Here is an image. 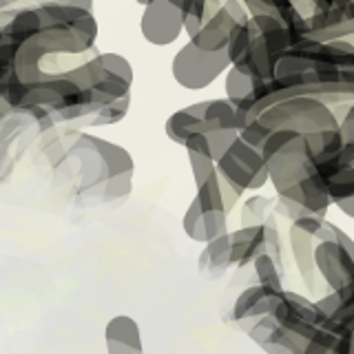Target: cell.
Segmentation results:
<instances>
[{
    "instance_id": "6",
    "label": "cell",
    "mask_w": 354,
    "mask_h": 354,
    "mask_svg": "<svg viewBox=\"0 0 354 354\" xmlns=\"http://www.w3.org/2000/svg\"><path fill=\"white\" fill-rule=\"evenodd\" d=\"M315 266L330 290H341L354 279V259L341 241H319L315 248Z\"/></svg>"
},
{
    "instance_id": "36",
    "label": "cell",
    "mask_w": 354,
    "mask_h": 354,
    "mask_svg": "<svg viewBox=\"0 0 354 354\" xmlns=\"http://www.w3.org/2000/svg\"><path fill=\"white\" fill-rule=\"evenodd\" d=\"M352 332H354V330H352Z\"/></svg>"
},
{
    "instance_id": "12",
    "label": "cell",
    "mask_w": 354,
    "mask_h": 354,
    "mask_svg": "<svg viewBox=\"0 0 354 354\" xmlns=\"http://www.w3.org/2000/svg\"><path fill=\"white\" fill-rule=\"evenodd\" d=\"M288 239H290V250H292V257H295V263H297V270L301 272L306 283L313 288L315 286V274H317V266H315V248L319 243L317 237L308 235L306 230L290 224Z\"/></svg>"
},
{
    "instance_id": "18",
    "label": "cell",
    "mask_w": 354,
    "mask_h": 354,
    "mask_svg": "<svg viewBox=\"0 0 354 354\" xmlns=\"http://www.w3.org/2000/svg\"><path fill=\"white\" fill-rule=\"evenodd\" d=\"M254 86H257V80H254L252 75H248L246 71H241L239 66L232 64L230 69L226 71L224 88H226V97L230 100L232 104L239 106L243 100H246L254 91Z\"/></svg>"
},
{
    "instance_id": "30",
    "label": "cell",
    "mask_w": 354,
    "mask_h": 354,
    "mask_svg": "<svg viewBox=\"0 0 354 354\" xmlns=\"http://www.w3.org/2000/svg\"><path fill=\"white\" fill-rule=\"evenodd\" d=\"M186 151H195V153H204V155H210V142H208V136L206 133H195V136L188 138V142L184 144ZM213 158V155H210Z\"/></svg>"
},
{
    "instance_id": "14",
    "label": "cell",
    "mask_w": 354,
    "mask_h": 354,
    "mask_svg": "<svg viewBox=\"0 0 354 354\" xmlns=\"http://www.w3.org/2000/svg\"><path fill=\"white\" fill-rule=\"evenodd\" d=\"M208 131L210 127L206 124V120L191 113L188 106L175 111V113H171V118L166 120V136H169L171 142L180 144V147H184L188 138L195 136V133H208Z\"/></svg>"
},
{
    "instance_id": "4",
    "label": "cell",
    "mask_w": 354,
    "mask_h": 354,
    "mask_svg": "<svg viewBox=\"0 0 354 354\" xmlns=\"http://www.w3.org/2000/svg\"><path fill=\"white\" fill-rule=\"evenodd\" d=\"M142 38L155 47H169L177 42L184 31V11L175 7L171 0H153L144 7L140 18Z\"/></svg>"
},
{
    "instance_id": "27",
    "label": "cell",
    "mask_w": 354,
    "mask_h": 354,
    "mask_svg": "<svg viewBox=\"0 0 354 354\" xmlns=\"http://www.w3.org/2000/svg\"><path fill=\"white\" fill-rule=\"evenodd\" d=\"M270 129L263 124V122L259 120V118H254V120H250V124L246 127V129H241L239 131V138L246 142V144H250V147H254V149H261L263 144H266V140H268V136H270Z\"/></svg>"
},
{
    "instance_id": "17",
    "label": "cell",
    "mask_w": 354,
    "mask_h": 354,
    "mask_svg": "<svg viewBox=\"0 0 354 354\" xmlns=\"http://www.w3.org/2000/svg\"><path fill=\"white\" fill-rule=\"evenodd\" d=\"M195 197L199 199V204H202L204 213H208V210H226V213H228V208H226L224 180H221L219 171L210 175L202 186H197ZM228 215H230V213H228Z\"/></svg>"
},
{
    "instance_id": "11",
    "label": "cell",
    "mask_w": 354,
    "mask_h": 354,
    "mask_svg": "<svg viewBox=\"0 0 354 354\" xmlns=\"http://www.w3.org/2000/svg\"><path fill=\"white\" fill-rule=\"evenodd\" d=\"M42 27H44V14L40 7L22 9L3 27V40H0V44L18 47V44L29 40L31 36H36Z\"/></svg>"
},
{
    "instance_id": "5",
    "label": "cell",
    "mask_w": 354,
    "mask_h": 354,
    "mask_svg": "<svg viewBox=\"0 0 354 354\" xmlns=\"http://www.w3.org/2000/svg\"><path fill=\"white\" fill-rule=\"evenodd\" d=\"M283 299V290H274L268 286H250L241 290L232 304V321L241 326L243 332H248L259 319L274 315L277 306Z\"/></svg>"
},
{
    "instance_id": "32",
    "label": "cell",
    "mask_w": 354,
    "mask_h": 354,
    "mask_svg": "<svg viewBox=\"0 0 354 354\" xmlns=\"http://www.w3.org/2000/svg\"><path fill=\"white\" fill-rule=\"evenodd\" d=\"M332 241H341L343 243V246H346L348 248V252L352 254V259H354V239L348 235V232L346 230H341L339 226H337V232H335V239H332Z\"/></svg>"
},
{
    "instance_id": "28",
    "label": "cell",
    "mask_w": 354,
    "mask_h": 354,
    "mask_svg": "<svg viewBox=\"0 0 354 354\" xmlns=\"http://www.w3.org/2000/svg\"><path fill=\"white\" fill-rule=\"evenodd\" d=\"M204 219H206L208 241L219 237V235H224V232H228V213H226V210H208V213H204Z\"/></svg>"
},
{
    "instance_id": "29",
    "label": "cell",
    "mask_w": 354,
    "mask_h": 354,
    "mask_svg": "<svg viewBox=\"0 0 354 354\" xmlns=\"http://www.w3.org/2000/svg\"><path fill=\"white\" fill-rule=\"evenodd\" d=\"M341 304H343V299H341L339 290H330L328 295L317 299V308H319V313L324 319H330L332 315H335L337 310L341 308Z\"/></svg>"
},
{
    "instance_id": "26",
    "label": "cell",
    "mask_w": 354,
    "mask_h": 354,
    "mask_svg": "<svg viewBox=\"0 0 354 354\" xmlns=\"http://www.w3.org/2000/svg\"><path fill=\"white\" fill-rule=\"evenodd\" d=\"M337 339H339V335H335L332 330H328V328L321 326V328L315 332V337L310 339V343L306 346L304 354H332Z\"/></svg>"
},
{
    "instance_id": "2",
    "label": "cell",
    "mask_w": 354,
    "mask_h": 354,
    "mask_svg": "<svg viewBox=\"0 0 354 354\" xmlns=\"http://www.w3.org/2000/svg\"><path fill=\"white\" fill-rule=\"evenodd\" d=\"M270 131L274 129H295L304 136L328 129H339V120L330 104L317 97H290L281 100L257 115Z\"/></svg>"
},
{
    "instance_id": "8",
    "label": "cell",
    "mask_w": 354,
    "mask_h": 354,
    "mask_svg": "<svg viewBox=\"0 0 354 354\" xmlns=\"http://www.w3.org/2000/svg\"><path fill=\"white\" fill-rule=\"evenodd\" d=\"M279 195L306 206L308 210H313V213H317V215H326L328 208L332 206V199H330V193H328V180L321 175L319 166H317L315 173H310L306 177V180L290 186L288 191H283Z\"/></svg>"
},
{
    "instance_id": "13",
    "label": "cell",
    "mask_w": 354,
    "mask_h": 354,
    "mask_svg": "<svg viewBox=\"0 0 354 354\" xmlns=\"http://www.w3.org/2000/svg\"><path fill=\"white\" fill-rule=\"evenodd\" d=\"M232 266V241H230V230L210 239L204 243V250L199 254V272H206L210 277L224 274Z\"/></svg>"
},
{
    "instance_id": "10",
    "label": "cell",
    "mask_w": 354,
    "mask_h": 354,
    "mask_svg": "<svg viewBox=\"0 0 354 354\" xmlns=\"http://www.w3.org/2000/svg\"><path fill=\"white\" fill-rule=\"evenodd\" d=\"M232 241V266L243 268L252 263L266 248V228L261 226H239L230 232Z\"/></svg>"
},
{
    "instance_id": "23",
    "label": "cell",
    "mask_w": 354,
    "mask_h": 354,
    "mask_svg": "<svg viewBox=\"0 0 354 354\" xmlns=\"http://www.w3.org/2000/svg\"><path fill=\"white\" fill-rule=\"evenodd\" d=\"M250 44H252V29H250V22H243V25H237L235 33H232V38L228 42V58L232 64H237L243 55L248 53L250 49Z\"/></svg>"
},
{
    "instance_id": "21",
    "label": "cell",
    "mask_w": 354,
    "mask_h": 354,
    "mask_svg": "<svg viewBox=\"0 0 354 354\" xmlns=\"http://www.w3.org/2000/svg\"><path fill=\"white\" fill-rule=\"evenodd\" d=\"M131 109V93L115 100V102H111L106 106H102L97 111V113L91 115V120H88V127H111V124H118V122H122L127 118Z\"/></svg>"
},
{
    "instance_id": "31",
    "label": "cell",
    "mask_w": 354,
    "mask_h": 354,
    "mask_svg": "<svg viewBox=\"0 0 354 354\" xmlns=\"http://www.w3.org/2000/svg\"><path fill=\"white\" fill-rule=\"evenodd\" d=\"M332 354H354V332H343V335L337 339L335 350Z\"/></svg>"
},
{
    "instance_id": "9",
    "label": "cell",
    "mask_w": 354,
    "mask_h": 354,
    "mask_svg": "<svg viewBox=\"0 0 354 354\" xmlns=\"http://www.w3.org/2000/svg\"><path fill=\"white\" fill-rule=\"evenodd\" d=\"M235 29L237 20L228 14L226 7H221L213 18L204 22V27L199 29V33H195L191 42L204 51H226Z\"/></svg>"
},
{
    "instance_id": "15",
    "label": "cell",
    "mask_w": 354,
    "mask_h": 354,
    "mask_svg": "<svg viewBox=\"0 0 354 354\" xmlns=\"http://www.w3.org/2000/svg\"><path fill=\"white\" fill-rule=\"evenodd\" d=\"M277 197H263V195H250L246 202L241 204L239 224L241 226H261L268 221V217L274 213Z\"/></svg>"
},
{
    "instance_id": "7",
    "label": "cell",
    "mask_w": 354,
    "mask_h": 354,
    "mask_svg": "<svg viewBox=\"0 0 354 354\" xmlns=\"http://www.w3.org/2000/svg\"><path fill=\"white\" fill-rule=\"evenodd\" d=\"M106 354H144L142 330L129 315H115L104 328Z\"/></svg>"
},
{
    "instance_id": "34",
    "label": "cell",
    "mask_w": 354,
    "mask_h": 354,
    "mask_svg": "<svg viewBox=\"0 0 354 354\" xmlns=\"http://www.w3.org/2000/svg\"><path fill=\"white\" fill-rule=\"evenodd\" d=\"M171 3H173L175 7H180L182 11H186L188 7H191V3H193V0H171Z\"/></svg>"
},
{
    "instance_id": "24",
    "label": "cell",
    "mask_w": 354,
    "mask_h": 354,
    "mask_svg": "<svg viewBox=\"0 0 354 354\" xmlns=\"http://www.w3.org/2000/svg\"><path fill=\"white\" fill-rule=\"evenodd\" d=\"M188 153V164H191V173L195 180V188L202 186L210 175L217 173V162L204 153H195V151H186Z\"/></svg>"
},
{
    "instance_id": "3",
    "label": "cell",
    "mask_w": 354,
    "mask_h": 354,
    "mask_svg": "<svg viewBox=\"0 0 354 354\" xmlns=\"http://www.w3.org/2000/svg\"><path fill=\"white\" fill-rule=\"evenodd\" d=\"M232 66L226 51H204L188 40L173 55L171 73L175 82L188 91H202Z\"/></svg>"
},
{
    "instance_id": "35",
    "label": "cell",
    "mask_w": 354,
    "mask_h": 354,
    "mask_svg": "<svg viewBox=\"0 0 354 354\" xmlns=\"http://www.w3.org/2000/svg\"><path fill=\"white\" fill-rule=\"evenodd\" d=\"M138 3H142L144 7H147V5H151V3H153V0H138Z\"/></svg>"
},
{
    "instance_id": "1",
    "label": "cell",
    "mask_w": 354,
    "mask_h": 354,
    "mask_svg": "<svg viewBox=\"0 0 354 354\" xmlns=\"http://www.w3.org/2000/svg\"><path fill=\"white\" fill-rule=\"evenodd\" d=\"M263 160L270 171V184L279 195L317 171L315 153L308 136L295 129H274L261 147Z\"/></svg>"
},
{
    "instance_id": "22",
    "label": "cell",
    "mask_w": 354,
    "mask_h": 354,
    "mask_svg": "<svg viewBox=\"0 0 354 354\" xmlns=\"http://www.w3.org/2000/svg\"><path fill=\"white\" fill-rule=\"evenodd\" d=\"M328 193L332 204L343 202V199L354 197V166H348L339 173H335L328 180Z\"/></svg>"
},
{
    "instance_id": "33",
    "label": "cell",
    "mask_w": 354,
    "mask_h": 354,
    "mask_svg": "<svg viewBox=\"0 0 354 354\" xmlns=\"http://www.w3.org/2000/svg\"><path fill=\"white\" fill-rule=\"evenodd\" d=\"M335 206H337L346 217L354 219V197H348V199H343V202H337Z\"/></svg>"
},
{
    "instance_id": "20",
    "label": "cell",
    "mask_w": 354,
    "mask_h": 354,
    "mask_svg": "<svg viewBox=\"0 0 354 354\" xmlns=\"http://www.w3.org/2000/svg\"><path fill=\"white\" fill-rule=\"evenodd\" d=\"M254 274H257V283L274 288V290H283V277H281V266L277 263L270 254L261 252L257 259L252 261Z\"/></svg>"
},
{
    "instance_id": "16",
    "label": "cell",
    "mask_w": 354,
    "mask_h": 354,
    "mask_svg": "<svg viewBox=\"0 0 354 354\" xmlns=\"http://www.w3.org/2000/svg\"><path fill=\"white\" fill-rule=\"evenodd\" d=\"M204 120L210 129H230L237 131V104H232L228 97L208 100Z\"/></svg>"
},
{
    "instance_id": "25",
    "label": "cell",
    "mask_w": 354,
    "mask_h": 354,
    "mask_svg": "<svg viewBox=\"0 0 354 354\" xmlns=\"http://www.w3.org/2000/svg\"><path fill=\"white\" fill-rule=\"evenodd\" d=\"M208 142H210V155H213V160L217 162L221 155H224L230 147L232 142L239 138V131H230V129H210L208 133Z\"/></svg>"
},
{
    "instance_id": "19",
    "label": "cell",
    "mask_w": 354,
    "mask_h": 354,
    "mask_svg": "<svg viewBox=\"0 0 354 354\" xmlns=\"http://www.w3.org/2000/svg\"><path fill=\"white\" fill-rule=\"evenodd\" d=\"M182 228L186 232V237L195 241V243H206L208 235H206V219H204V208L199 204V199L193 197V202L188 204L184 219H182Z\"/></svg>"
}]
</instances>
